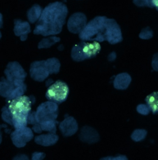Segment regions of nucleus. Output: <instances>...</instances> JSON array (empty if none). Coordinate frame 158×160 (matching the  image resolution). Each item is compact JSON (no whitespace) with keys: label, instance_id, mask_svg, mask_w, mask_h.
<instances>
[{"label":"nucleus","instance_id":"nucleus-27","mask_svg":"<svg viewBox=\"0 0 158 160\" xmlns=\"http://www.w3.org/2000/svg\"><path fill=\"white\" fill-rule=\"evenodd\" d=\"M28 123L31 124H35L38 122L36 118L35 112H30L28 118Z\"/></svg>","mask_w":158,"mask_h":160},{"label":"nucleus","instance_id":"nucleus-11","mask_svg":"<svg viewBox=\"0 0 158 160\" xmlns=\"http://www.w3.org/2000/svg\"><path fill=\"white\" fill-rule=\"evenodd\" d=\"M59 129L64 136H71L78 131V122L73 117H68L60 123Z\"/></svg>","mask_w":158,"mask_h":160},{"label":"nucleus","instance_id":"nucleus-22","mask_svg":"<svg viewBox=\"0 0 158 160\" xmlns=\"http://www.w3.org/2000/svg\"><path fill=\"white\" fill-rule=\"evenodd\" d=\"M147 134V132L146 130L143 129H137L133 132L131 137L133 141L138 142L144 140Z\"/></svg>","mask_w":158,"mask_h":160},{"label":"nucleus","instance_id":"nucleus-24","mask_svg":"<svg viewBox=\"0 0 158 160\" xmlns=\"http://www.w3.org/2000/svg\"><path fill=\"white\" fill-rule=\"evenodd\" d=\"M136 110L139 114L143 115H148L150 111L147 104H143L138 105L136 108Z\"/></svg>","mask_w":158,"mask_h":160},{"label":"nucleus","instance_id":"nucleus-13","mask_svg":"<svg viewBox=\"0 0 158 160\" xmlns=\"http://www.w3.org/2000/svg\"><path fill=\"white\" fill-rule=\"evenodd\" d=\"M79 138L83 142L92 144L99 140V135L94 128L89 126H84L81 130Z\"/></svg>","mask_w":158,"mask_h":160},{"label":"nucleus","instance_id":"nucleus-10","mask_svg":"<svg viewBox=\"0 0 158 160\" xmlns=\"http://www.w3.org/2000/svg\"><path fill=\"white\" fill-rule=\"evenodd\" d=\"M30 73L34 80L39 82L44 81L50 75L44 60L33 62L31 64Z\"/></svg>","mask_w":158,"mask_h":160},{"label":"nucleus","instance_id":"nucleus-21","mask_svg":"<svg viewBox=\"0 0 158 160\" xmlns=\"http://www.w3.org/2000/svg\"><path fill=\"white\" fill-rule=\"evenodd\" d=\"M60 39L57 37H51L43 39L38 44V48H48L60 42Z\"/></svg>","mask_w":158,"mask_h":160},{"label":"nucleus","instance_id":"nucleus-7","mask_svg":"<svg viewBox=\"0 0 158 160\" xmlns=\"http://www.w3.org/2000/svg\"><path fill=\"white\" fill-rule=\"evenodd\" d=\"M7 80L10 82L24 81L27 74L22 66L16 62H11L8 64L5 71Z\"/></svg>","mask_w":158,"mask_h":160},{"label":"nucleus","instance_id":"nucleus-33","mask_svg":"<svg viewBox=\"0 0 158 160\" xmlns=\"http://www.w3.org/2000/svg\"><path fill=\"white\" fill-rule=\"evenodd\" d=\"M147 7H150V8H154L152 1L153 0H145Z\"/></svg>","mask_w":158,"mask_h":160},{"label":"nucleus","instance_id":"nucleus-18","mask_svg":"<svg viewBox=\"0 0 158 160\" xmlns=\"http://www.w3.org/2000/svg\"><path fill=\"white\" fill-rule=\"evenodd\" d=\"M45 64L50 74H57L60 72L61 63L56 58L48 59L45 61Z\"/></svg>","mask_w":158,"mask_h":160},{"label":"nucleus","instance_id":"nucleus-8","mask_svg":"<svg viewBox=\"0 0 158 160\" xmlns=\"http://www.w3.org/2000/svg\"><path fill=\"white\" fill-rule=\"evenodd\" d=\"M11 137L14 144L16 147L21 148L24 147L27 142L32 139L34 135L30 128L25 127L21 129H16Z\"/></svg>","mask_w":158,"mask_h":160},{"label":"nucleus","instance_id":"nucleus-16","mask_svg":"<svg viewBox=\"0 0 158 160\" xmlns=\"http://www.w3.org/2000/svg\"><path fill=\"white\" fill-rule=\"evenodd\" d=\"M23 85L25 84L18 86L8 80L1 81L0 82V94L3 97H8V98L17 87Z\"/></svg>","mask_w":158,"mask_h":160},{"label":"nucleus","instance_id":"nucleus-6","mask_svg":"<svg viewBox=\"0 0 158 160\" xmlns=\"http://www.w3.org/2000/svg\"><path fill=\"white\" fill-rule=\"evenodd\" d=\"M58 114V104L49 101L41 103L35 111L36 120L39 123L46 121L56 120Z\"/></svg>","mask_w":158,"mask_h":160},{"label":"nucleus","instance_id":"nucleus-3","mask_svg":"<svg viewBox=\"0 0 158 160\" xmlns=\"http://www.w3.org/2000/svg\"><path fill=\"white\" fill-rule=\"evenodd\" d=\"M32 100L27 96H19L10 101L8 108L12 115L13 125L16 129L27 127L31 110Z\"/></svg>","mask_w":158,"mask_h":160},{"label":"nucleus","instance_id":"nucleus-17","mask_svg":"<svg viewBox=\"0 0 158 160\" xmlns=\"http://www.w3.org/2000/svg\"><path fill=\"white\" fill-rule=\"evenodd\" d=\"M147 105L153 114L158 113V92H154L145 98Z\"/></svg>","mask_w":158,"mask_h":160},{"label":"nucleus","instance_id":"nucleus-19","mask_svg":"<svg viewBox=\"0 0 158 160\" xmlns=\"http://www.w3.org/2000/svg\"><path fill=\"white\" fill-rule=\"evenodd\" d=\"M42 12L41 7L37 4L34 5L27 12V16L30 22L34 23L38 20Z\"/></svg>","mask_w":158,"mask_h":160},{"label":"nucleus","instance_id":"nucleus-34","mask_svg":"<svg viewBox=\"0 0 158 160\" xmlns=\"http://www.w3.org/2000/svg\"><path fill=\"white\" fill-rule=\"evenodd\" d=\"M3 21V16L1 13H0V28H2ZM2 38V33L0 32V39Z\"/></svg>","mask_w":158,"mask_h":160},{"label":"nucleus","instance_id":"nucleus-20","mask_svg":"<svg viewBox=\"0 0 158 160\" xmlns=\"http://www.w3.org/2000/svg\"><path fill=\"white\" fill-rule=\"evenodd\" d=\"M40 123L43 131H46L52 133H56L57 132L56 126L58 123V122L56 120L46 121Z\"/></svg>","mask_w":158,"mask_h":160},{"label":"nucleus","instance_id":"nucleus-12","mask_svg":"<svg viewBox=\"0 0 158 160\" xmlns=\"http://www.w3.org/2000/svg\"><path fill=\"white\" fill-rule=\"evenodd\" d=\"M14 32L16 36H20L21 41H25L28 38V34L31 32L30 26L27 21L15 19Z\"/></svg>","mask_w":158,"mask_h":160},{"label":"nucleus","instance_id":"nucleus-30","mask_svg":"<svg viewBox=\"0 0 158 160\" xmlns=\"http://www.w3.org/2000/svg\"><path fill=\"white\" fill-rule=\"evenodd\" d=\"M133 2L138 7H142L146 6L145 0H133Z\"/></svg>","mask_w":158,"mask_h":160},{"label":"nucleus","instance_id":"nucleus-9","mask_svg":"<svg viewBox=\"0 0 158 160\" xmlns=\"http://www.w3.org/2000/svg\"><path fill=\"white\" fill-rule=\"evenodd\" d=\"M87 18L82 13H76L71 16L68 22V28L73 33H80L86 26Z\"/></svg>","mask_w":158,"mask_h":160},{"label":"nucleus","instance_id":"nucleus-23","mask_svg":"<svg viewBox=\"0 0 158 160\" xmlns=\"http://www.w3.org/2000/svg\"><path fill=\"white\" fill-rule=\"evenodd\" d=\"M153 32L150 27H147L142 30L139 34V37L143 40H149L153 37Z\"/></svg>","mask_w":158,"mask_h":160},{"label":"nucleus","instance_id":"nucleus-35","mask_svg":"<svg viewBox=\"0 0 158 160\" xmlns=\"http://www.w3.org/2000/svg\"><path fill=\"white\" fill-rule=\"evenodd\" d=\"M154 8L155 7L156 10L158 11V0H153L152 1Z\"/></svg>","mask_w":158,"mask_h":160},{"label":"nucleus","instance_id":"nucleus-1","mask_svg":"<svg viewBox=\"0 0 158 160\" xmlns=\"http://www.w3.org/2000/svg\"><path fill=\"white\" fill-rule=\"evenodd\" d=\"M79 36L83 41H107L111 44H115L123 40L121 29L116 21L104 16L97 17L91 20Z\"/></svg>","mask_w":158,"mask_h":160},{"label":"nucleus","instance_id":"nucleus-31","mask_svg":"<svg viewBox=\"0 0 158 160\" xmlns=\"http://www.w3.org/2000/svg\"><path fill=\"white\" fill-rule=\"evenodd\" d=\"M33 130L35 132L38 133H40L43 131L42 128H41V124L39 122H37V123L34 124Z\"/></svg>","mask_w":158,"mask_h":160},{"label":"nucleus","instance_id":"nucleus-32","mask_svg":"<svg viewBox=\"0 0 158 160\" xmlns=\"http://www.w3.org/2000/svg\"><path fill=\"white\" fill-rule=\"evenodd\" d=\"M116 58V54L115 52H112L109 55L108 59L110 61H113L115 60Z\"/></svg>","mask_w":158,"mask_h":160},{"label":"nucleus","instance_id":"nucleus-4","mask_svg":"<svg viewBox=\"0 0 158 160\" xmlns=\"http://www.w3.org/2000/svg\"><path fill=\"white\" fill-rule=\"evenodd\" d=\"M101 46L96 42H81L75 45L71 51L73 60L81 62L96 57L101 50Z\"/></svg>","mask_w":158,"mask_h":160},{"label":"nucleus","instance_id":"nucleus-2","mask_svg":"<svg viewBox=\"0 0 158 160\" xmlns=\"http://www.w3.org/2000/svg\"><path fill=\"white\" fill-rule=\"evenodd\" d=\"M68 12L67 7L62 2L49 4L42 11L34 33L44 36L59 34L65 23Z\"/></svg>","mask_w":158,"mask_h":160},{"label":"nucleus","instance_id":"nucleus-15","mask_svg":"<svg viewBox=\"0 0 158 160\" xmlns=\"http://www.w3.org/2000/svg\"><path fill=\"white\" fill-rule=\"evenodd\" d=\"M131 78L127 73H122L117 75L114 80V87L117 89L125 90L129 86Z\"/></svg>","mask_w":158,"mask_h":160},{"label":"nucleus","instance_id":"nucleus-5","mask_svg":"<svg viewBox=\"0 0 158 160\" xmlns=\"http://www.w3.org/2000/svg\"><path fill=\"white\" fill-rule=\"evenodd\" d=\"M69 92L67 84L61 80H57L49 87L46 92V98L48 101L59 104L66 101Z\"/></svg>","mask_w":158,"mask_h":160},{"label":"nucleus","instance_id":"nucleus-25","mask_svg":"<svg viewBox=\"0 0 158 160\" xmlns=\"http://www.w3.org/2000/svg\"><path fill=\"white\" fill-rule=\"evenodd\" d=\"M2 118L3 120L13 125L12 115H11L9 109L7 108H3V111Z\"/></svg>","mask_w":158,"mask_h":160},{"label":"nucleus","instance_id":"nucleus-29","mask_svg":"<svg viewBox=\"0 0 158 160\" xmlns=\"http://www.w3.org/2000/svg\"><path fill=\"white\" fill-rule=\"evenodd\" d=\"M46 157V154L44 152H35L33 154L32 160H42Z\"/></svg>","mask_w":158,"mask_h":160},{"label":"nucleus","instance_id":"nucleus-26","mask_svg":"<svg viewBox=\"0 0 158 160\" xmlns=\"http://www.w3.org/2000/svg\"><path fill=\"white\" fill-rule=\"evenodd\" d=\"M151 66L154 71L158 72V53L154 54L151 61Z\"/></svg>","mask_w":158,"mask_h":160},{"label":"nucleus","instance_id":"nucleus-36","mask_svg":"<svg viewBox=\"0 0 158 160\" xmlns=\"http://www.w3.org/2000/svg\"><path fill=\"white\" fill-rule=\"evenodd\" d=\"M53 82V81L52 79H49L46 81V86H51Z\"/></svg>","mask_w":158,"mask_h":160},{"label":"nucleus","instance_id":"nucleus-28","mask_svg":"<svg viewBox=\"0 0 158 160\" xmlns=\"http://www.w3.org/2000/svg\"><path fill=\"white\" fill-rule=\"evenodd\" d=\"M101 160H128V158L126 156L124 155H119V156H108L105 158H101Z\"/></svg>","mask_w":158,"mask_h":160},{"label":"nucleus","instance_id":"nucleus-14","mask_svg":"<svg viewBox=\"0 0 158 160\" xmlns=\"http://www.w3.org/2000/svg\"><path fill=\"white\" fill-rule=\"evenodd\" d=\"M58 139L59 137L56 133H49L36 136L35 138V143L41 146L48 147L56 144L58 141Z\"/></svg>","mask_w":158,"mask_h":160}]
</instances>
